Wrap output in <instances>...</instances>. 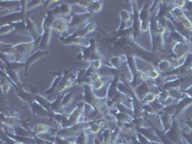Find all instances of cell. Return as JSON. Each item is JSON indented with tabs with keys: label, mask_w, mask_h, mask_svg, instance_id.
<instances>
[{
	"label": "cell",
	"mask_w": 192,
	"mask_h": 144,
	"mask_svg": "<svg viewBox=\"0 0 192 144\" xmlns=\"http://www.w3.org/2000/svg\"><path fill=\"white\" fill-rule=\"evenodd\" d=\"M92 18L91 13H86V14H74L72 12L71 19L69 22L70 29H83L89 23L90 18Z\"/></svg>",
	"instance_id": "1"
},
{
	"label": "cell",
	"mask_w": 192,
	"mask_h": 144,
	"mask_svg": "<svg viewBox=\"0 0 192 144\" xmlns=\"http://www.w3.org/2000/svg\"><path fill=\"white\" fill-rule=\"evenodd\" d=\"M69 22L70 20L66 19L65 18H57L55 20H54L53 24H52V29L53 31H56L62 34L63 38H67L69 35Z\"/></svg>",
	"instance_id": "2"
},
{
	"label": "cell",
	"mask_w": 192,
	"mask_h": 144,
	"mask_svg": "<svg viewBox=\"0 0 192 144\" xmlns=\"http://www.w3.org/2000/svg\"><path fill=\"white\" fill-rule=\"evenodd\" d=\"M60 41L65 44H78L86 48L89 47L90 44L89 39L82 38V37H78L76 35V33H73L72 35L68 36L67 38H60Z\"/></svg>",
	"instance_id": "3"
},
{
	"label": "cell",
	"mask_w": 192,
	"mask_h": 144,
	"mask_svg": "<svg viewBox=\"0 0 192 144\" xmlns=\"http://www.w3.org/2000/svg\"><path fill=\"white\" fill-rule=\"evenodd\" d=\"M48 54V51H41V50H38V51L34 52L33 54L28 57V59L25 61L24 63V67H25V74H27V69L30 67V65H33L34 63L38 62L39 60H40L41 58H43L45 55Z\"/></svg>",
	"instance_id": "4"
},
{
	"label": "cell",
	"mask_w": 192,
	"mask_h": 144,
	"mask_svg": "<svg viewBox=\"0 0 192 144\" xmlns=\"http://www.w3.org/2000/svg\"><path fill=\"white\" fill-rule=\"evenodd\" d=\"M25 23H26V28L27 31L30 34V36L32 37L34 41H38L41 36H39V31H38V27H37V24L33 20H31L29 18H25Z\"/></svg>",
	"instance_id": "5"
},
{
	"label": "cell",
	"mask_w": 192,
	"mask_h": 144,
	"mask_svg": "<svg viewBox=\"0 0 192 144\" xmlns=\"http://www.w3.org/2000/svg\"><path fill=\"white\" fill-rule=\"evenodd\" d=\"M31 106H32V108H33L34 113H37V114H38L39 116H40V117H49L50 115H51L48 110H45L44 108H43V107L40 106L38 102L32 103Z\"/></svg>",
	"instance_id": "6"
},
{
	"label": "cell",
	"mask_w": 192,
	"mask_h": 144,
	"mask_svg": "<svg viewBox=\"0 0 192 144\" xmlns=\"http://www.w3.org/2000/svg\"><path fill=\"white\" fill-rule=\"evenodd\" d=\"M95 29H96L95 23H94V22H89L85 28H83V29H81V30H78L77 32H74V33H76V35L78 36V37H82V38H84V37H85L86 35L93 32Z\"/></svg>",
	"instance_id": "7"
},
{
	"label": "cell",
	"mask_w": 192,
	"mask_h": 144,
	"mask_svg": "<svg viewBox=\"0 0 192 144\" xmlns=\"http://www.w3.org/2000/svg\"><path fill=\"white\" fill-rule=\"evenodd\" d=\"M11 25H13V29H15L16 32H18L19 34L25 35V36H30V34L28 33V31H27L25 20H22V21L13 23V24H11Z\"/></svg>",
	"instance_id": "8"
},
{
	"label": "cell",
	"mask_w": 192,
	"mask_h": 144,
	"mask_svg": "<svg viewBox=\"0 0 192 144\" xmlns=\"http://www.w3.org/2000/svg\"><path fill=\"white\" fill-rule=\"evenodd\" d=\"M35 100H36V102H38L40 106L43 107V108L48 110V112H49L50 110H51V108H52V103L50 102L48 99L43 98V97L40 96V95H35Z\"/></svg>",
	"instance_id": "9"
},
{
	"label": "cell",
	"mask_w": 192,
	"mask_h": 144,
	"mask_svg": "<svg viewBox=\"0 0 192 144\" xmlns=\"http://www.w3.org/2000/svg\"><path fill=\"white\" fill-rule=\"evenodd\" d=\"M171 15L174 16V18L178 20L180 23L183 21L184 18H186V12L184 11L183 9H178V8H175L173 9L172 11H171Z\"/></svg>",
	"instance_id": "10"
},
{
	"label": "cell",
	"mask_w": 192,
	"mask_h": 144,
	"mask_svg": "<svg viewBox=\"0 0 192 144\" xmlns=\"http://www.w3.org/2000/svg\"><path fill=\"white\" fill-rule=\"evenodd\" d=\"M2 121H3V123L6 124V125L9 126V127H15L20 124L19 119L15 118V117H13V116H10V117L5 118V116L3 113H2Z\"/></svg>",
	"instance_id": "11"
},
{
	"label": "cell",
	"mask_w": 192,
	"mask_h": 144,
	"mask_svg": "<svg viewBox=\"0 0 192 144\" xmlns=\"http://www.w3.org/2000/svg\"><path fill=\"white\" fill-rule=\"evenodd\" d=\"M52 130V128L48 125H45V124H38V125L35 126L34 131H35V135H40V133H48Z\"/></svg>",
	"instance_id": "12"
},
{
	"label": "cell",
	"mask_w": 192,
	"mask_h": 144,
	"mask_svg": "<svg viewBox=\"0 0 192 144\" xmlns=\"http://www.w3.org/2000/svg\"><path fill=\"white\" fill-rule=\"evenodd\" d=\"M11 80L8 79V77H5V74L4 72L2 71V76H1V89H2V92L3 94H5V93L8 91L10 86H11Z\"/></svg>",
	"instance_id": "13"
},
{
	"label": "cell",
	"mask_w": 192,
	"mask_h": 144,
	"mask_svg": "<svg viewBox=\"0 0 192 144\" xmlns=\"http://www.w3.org/2000/svg\"><path fill=\"white\" fill-rule=\"evenodd\" d=\"M157 94H155V93H152V92H148L147 94L144 95L142 98H141V103H142V105H147V104H151L153 103L154 101H156L157 100Z\"/></svg>",
	"instance_id": "14"
},
{
	"label": "cell",
	"mask_w": 192,
	"mask_h": 144,
	"mask_svg": "<svg viewBox=\"0 0 192 144\" xmlns=\"http://www.w3.org/2000/svg\"><path fill=\"white\" fill-rule=\"evenodd\" d=\"M158 67H159V69L160 70V71L162 72H166L168 71L171 67H173L172 66V63H171V62H169L168 60H162L160 63L159 65H158Z\"/></svg>",
	"instance_id": "15"
},
{
	"label": "cell",
	"mask_w": 192,
	"mask_h": 144,
	"mask_svg": "<svg viewBox=\"0 0 192 144\" xmlns=\"http://www.w3.org/2000/svg\"><path fill=\"white\" fill-rule=\"evenodd\" d=\"M87 135L86 130L84 132L80 133L79 136H77V138L75 139V144H87Z\"/></svg>",
	"instance_id": "16"
},
{
	"label": "cell",
	"mask_w": 192,
	"mask_h": 144,
	"mask_svg": "<svg viewBox=\"0 0 192 144\" xmlns=\"http://www.w3.org/2000/svg\"><path fill=\"white\" fill-rule=\"evenodd\" d=\"M13 133H15V136H28L30 133H31L30 131H27L24 128H21V127H15Z\"/></svg>",
	"instance_id": "17"
},
{
	"label": "cell",
	"mask_w": 192,
	"mask_h": 144,
	"mask_svg": "<svg viewBox=\"0 0 192 144\" xmlns=\"http://www.w3.org/2000/svg\"><path fill=\"white\" fill-rule=\"evenodd\" d=\"M102 7H103V2H101V1H93V3H92V5L90 6V8H89V13H98L101 9H102Z\"/></svg>",
	"instance_id": "18"
},
{
	"label": "cell",
	"mask_w": 192,
	"mask_h": 144,
	"mask_svg": "<svg viewBox=\"0 0 192 144\" xmlns=\"http://www.w3.org/2000/svg\"><path fill=\"white\" fill-rule=\"evenodd\" d=\"M100 130H101V124L98 122H93L91 123V125L89 126V128L87 131L91 133H98Z\"/></svg>",
	"instance_id": "19"
},
{
	"label": "cell",
	"mask_w": 192,
	"mask_h": 144,
	"mask_svg": "<svg viewBox=\"0 0 192 144\" xmlns=\"http://www.w3.org/2000/svg\"><path fill=\"white\" fill-rule=\"evenodd\" d=\"M181 24L186 30H187V31H189V32H192V22L188 18H184L183 21L181 22Z\"/></svg>",
	"instance_id": "20"
},
{
	"label": "cell",
	"mask_w": 192,
	"mask_h": 144,
	"mask_svg": "<svg viewBox=\"0 0 192 144\" xmlns=\"http://www.w3.org/2000/svg\"><path fill=\"white\" fill-rule=\"evenodd\" d=\"M122 61H121L120 57H113L112 60H110V63H112V66L114 68H119L121 65H122Z\"/></svg>",
	"instance_id": "21"
},
{
	"label": "cell",
	"mask_w": 192,
	"mask_h": 144,
	"mask_svg": "<svg viewBox=\"0 0 192 144\" xmlns=\"http://www.w3.org/2000/svg\"><path fill=\"white\" fill-rule=\"evenodd\" d=\"M43 1H38V0H33V1H27V11H30L34 8L38 7L39 5L42 4Z\"/></svg>",
	"instance_id": "22"
},
{
	"label": "cell",
	"mask_w": 192,
	"mask_h": 144,
	"mask_svg": "<svg viewBox=\"0 0 192 144\" xmlns=\"http://www.w3.org/2000/svg\"><path fill=\"white\" fill-rule=\"evenodd\" d=\"M105 81L104 80H99V81H96L92 83V89L94 90V91H96V90H100L103 89V86H105Z\"/></svg>",
	"instance_id": "23"
},
{
	"label": "cell",
	"mask_w": 192,
	"mask_h": 144,
	"mask_svg": "<svg viewBox=\"0 0 192 144\" xmlns=\"http://www.w3.org/2000/svg\"><path fill=\"white\" fill-rule=\"evenodd\" d=\"M73 99V92H70V93H67V94L63 97V100H62V105L63 107H66V105L71 102V100Z\"/></svg>",
	"instance_id": "24"
},
{
	"label": "cell",
	"mask_w": 192,
	"mask_h": 144,
	"mask_svg": "<svg viewBox=\"0 0 192 144\" xmlns=\"http://www.w3.org/2000/svg\"><path fill=\"white\" fill-rule=\"evenodd\" d=\"M13 30H15L13 27V25H2L1 29H0V34L5 35L7 33H10Z\"/></svg>",
	"instance_id": "25"
},
{
	"label": "cell",
	"mask_w": 192,
	"mask_h": 144,
	"mask_svg": "<svg viewBox=\"0 0 192 144\" xmlns=\"http://www.w3.org/2000/svg\"><path fill=\"white\" fill-rule=\"evenodd\" d=\"M148 76H149V79H151V80H157L158 78L160 77V73H159V71L158 70H156V69H152V70H150L149 72H148Z\"/></svg>",
	"instance_id": "26"
},
{
	"label": "cell",
	"mask_w": 192,
	"mask_h": 144,
	"mask_svg": "<svg viewBox=\"0 0 192 144\" xmlns=\"http://www.w3.org/2000/svg\"><path fill=\"white\" fill-rule=\"evenodd\" d=\"M90 65H91V67L95 70L102 68V61L101 60H94V61L90 63Z\"/></svg>",
	"instance_id": "27"
},
{
	"label": "cell",
	"mask_w": 192,
	"mask_h": 144,
	"mask_svg": "<svg viewBox=\"0 0 192 144\" xmlns=\"http://www.w3.org/2000/svg\"><path fill=\"white\" fill-rule=\"evenodd\" d=\"M102 79V75L100 74L98 72H95L93 73V74L90 76V80H91V82H96V81H99V80Z\"/></svg>",
	"instance_id": "28"
},
{
	"label": "cell",
	"mask_w": 192,
	"mask_h": 144,
	"mask_svg": "<svg viewBox=\"0 0 192 144\" xmlns=\"http://www.w3.org/2000/svg\"><path fill=\"white\" fill-rule=\"evenodd\" d=\"M176 5V8L178 9H183L184 7H186V1H183V0H180V1H176L174 3Z\"/></svg>",
	"instance_id": "29"
},
{
	"label": "cell",
	"mask_w": 192,
	"mask_h": 144,
	"mask_svg": "<svg viewBox=\"0 0 192 144\" xmlns=\"http://www.w3.org/2000/svg\"><path fill=\"white\" fill-rule=\"evenodd\" d=\"M190 67H191V69H192V62H191V65H190Z\"/></svg>",
	"instance_id": "30"
},
{
	"label": "cell",
	"mask_w": 192,
	"mask_h": 144,
	"mask_svg": "<svg viewBox=\"0 0 192 144\" xmlns=\"http://www.w3.org/2000/svg\"><path fill=\"white\" fill-rule=\"evenodd\" d=\"M153 144H161V143H153Z\"/></svg>",
	"instance_id": "31"
},
{
	"label": "cell",
	"mask_w": 192,
	"mask_h": 144,
	"mask_svg": "<svg viewBox=\"0 0 192 144\" xmlns=\"http://www.w3.org/2000/svg\"><path fill=\"white\" fill-rule=\"evenodd\" d=\"M123 144H128V143H123Z\"/></svg>",
	"instance_id": "32"
}]
</instances>
